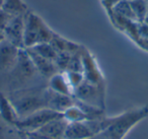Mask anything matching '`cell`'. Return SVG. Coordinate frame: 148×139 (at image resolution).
<instances>
[{
  "label": "cell",
  "mask_w": 148,
  "mask_h": 139,
  "mask_svg": "<svg viewBox=\"0 0 148 139\" xmlns=\"http://www.w3.org/2000/svg\"><path fill=\"white\" fill-rule=\"evenodd\" d=\"M42 84H48V80L42 77L37 71L27 50L21 49L12 69L0 79V92L8 94L16 90Z\"/></svg>",
  "instance_id": "cell-1"
},
{
  "label": "cell",
  "mask_w": 148,
  "mask_h": 139,
  "mask_svg": "<svg viewBox=\"0 0 148 139\" xmlns=\"http://www.w3.org/2000/svg\"><path fill=\"white\" fill-rule=\"evenodd\" d=\"M19 119L48 108V84L32 86L6 94Z\"/></svg>",
  "instance_id": "cell-2"
},
{
  "label": "cell",
  "mask_w": 148,
  "mask_h": 139,
  "mask_svg": "<svg viewBox=\"0 0 148 139\" xmlns=\"http://www.w3.org/2000/svg\"><path fill=\"white\" fill-rule=\"evenodd\" d=\"M148 117V105L130 109L112 116L109 127L103 132L107 139H124L132 128Z\"/></svg>",
  "instance_id": "cell-3"
},
{
  "label": "cell",
  "mask_w": 148,
  "mask_h": 139,
  "mask_svg": "<svg viewBox=\"0 0 148 139\" xmlns=\"http://www.w3.org/2000/svg\"><path fill=\"white\" fill-rule=\"evenodd\" d=\"M54 32L38 14L29 10L25 14V49L32 48L43 43H50Z\"/></svg>",
  "instance_id": "cell-4"
},
{
  "label": "cell",
  "mask_w": 148,
  "mask_h": 139,
  "mask_svg": "<svg viewBox=\"0 0 148 139\" xmlns=\"http://www.w3.org/2000/svg\"><path fill=\"white\" fill-rule=\"evenodd\" d=\"M112 117L103 116L95 119L69 123L66 130L65 139H86L103 132L109 127Z\"/></svg>",
  "instance_id": "cell-5"
},
{
  "label": "cell",
  "mask_w": 148,
  "mask_h": 139,
  "mask_svg": "<svg viewBox=\"0 0 148 139\" xmlns=\"http://www.w3.org/2000/svg\"><path fill=\"white\" fill-rule=\"evenodd\" d=\"M61 116H63V114L61 113L50 110V109H44V110H40L38 112L33 113L25 118L19 119L15 123L14 126H16L17 128L25 133L37 132L48 122Z\"/></svg>",
  "instance_id": "cell-6"
},
{
  "label": "cell",
  "mask_w": 148,
  "mask_h": 139,
  "mask_svg": "<svg viewBox=\"0 0 148 139\" xmlns=\"http://www.w3.org/2000/svg\"><path fill=\"white\" fill-rule=\"evenodd\" d=\"M73 98L78 102L103 110L105 107V88L90 82L83 81L73 90Z\"/></svg>",
  "instance_id": "cell-7"
},
{
  "label": "cell",
  "mask_w": 148,
  "mask_h": 139,
  "mask_svg": "<svg viewBox=\"0 0 148 139\" xmlns=\"http://www.w3.org/2000/svg\"><path fill=\"white\" fill-rule=\"evenodd\" d=\"M5 41L18 49H25V15H18L11 19L3 31Z\"/></svg>",
  "instance_id": "cell-8"
},
{
  "label": "cell",
  "mask_w": 148,
  "mask_h": 139,
  "mask_svg": "<svg viewBox=\"0 0 148 139\" xmlns=\"http://www.w3.org/2000/svg\"><path fill=\"white\" fill-rule=\"evenodd\" d=\"M21 50L6 41L0 44V79L12 69Z\"/></svg>",
  "instance_id": "cell-9"
},
{
  "label": "cell",
  "mask_w": 148,
  "mask_h": 139,
  "mask_svg": "<svg viewBox=\"0 0 148 139\" xmlns=\"http://www.w3.org/2000/svg\"><path fill=\"white\" fill-rule=\"evenodd\" d=\"M25 50H27L31 60L33 61L37 71L46 80H49L53 75H55L58 72H60L57 65H56L55 61H52V60L47 59L45 57H42V56L34 53L33 51H31L29 49H25Z\"/></svg>",
  "instance_id": "cell-10"
},
{
  "label": "cell",
  "mask_w": 148,
  "mask_h": 139,
  "mask_svg": "<svg viewBox=\"0 0 148 139\" xmlns=\"http://www.w3.org/2000/svg\"><path fill=\"white\" fill-rule=\"evenodd\" d=\"M68 124H69L68 121H66L65 118L63 116H61L59 118H56L54 120L48 122L41 129H39L37 132L42 135H45L47 137H50V138L65 139V134Z\"/></svg>",
  "instance_id": "cell-11"
},
{
  "label": "cell",
  "mask_w": 148,
  "mask_h": 139,
  "mask_svg": "<svg viewBox=\"0 0 148 139\" xmlns=\"http://www.w3.org/2000/svg\"><path fill=\"white\" fill-rule=\"evenodd\" d=\"M75 104L73 96H66L51 90L48 87V108L63 114L66 110Z\"/></svg>",
  "instance_id": "cell-12"
},
{
  "label": "cell",
  "mask_w": 148,
  "mask_h": 139,
  "mask_svg": "<svg viewBox=\"0 0 148 139\" xmlns=\"http://www.w3.org/2000/svg\"><path fill=\"white\" fill-rule=\"evenodd\" d=\"M48 87L51 90L66 96H73V89L64 72H58L48 80Z\"/></svg>",
  "instance_id": "cell-13"
},
{
  "label": "cell",
  "mask_w": 148,
  "mask_h": 139,
  "mask_svg": "<svg viewBox=\"0 0 148 139\" xmlns=\"http://www.w3.org/2000/svg\"><path fill=\"white\" fill-rule=\"evenodd\" d=\"M0 118L10 125H15L19 120L14 107L9 100L8 96L3 92H0Z\"/></svg>",
  "instance_id": "cell-14"
},
{
  "label": "cell",
  "mask_w": 148,
  "mask_h": 139,
  "mask_svg": "<svg viewBox=\"0 0 148 139\" xmlns=\"http://www.w3.org/2000/svg\"><path fill=\"white\" fill-rule=\"evenodd\" d=\"M50 43L54 46V48L57 50L58 53L76 54L83 49L80 45L74 43L72 41H69V40L61 37L60 35H57L56 33L54 34L53 39Z\"/></svg>",
  "instance_id": "cell-15"
},
{
  "label": "cell",
  "mask_w": 148,
  "mask_h": 139,
  "mask_svg": "<svg viewBox=\"0 0 148 139\" xmlns=\"http://www.w3.org/2000/svg\"><path fill=\"white\" fill-rule=\"evenodd\" d=\"M0 139H29V137L16 126L7 124L0 118Z\"/></svg>",
  "instance_id": "cell-16"
},
{
  "label": "cell",
  "mask_w": 148,
  "mask_h": 139,
  "mask_svg": "<svg viewBox=\"0 0 148 139\" xmlns=\"http://www.w3.org/2000/svg\"><path fill=\"white\" fill-rule=\"evenodd\" d=\"M1 8L11 17L25 15L29 11L27 4L23 0H4Z\"/></svg>",
  "instance_id": "cell-17"
},
{
  "label": "cell",
  "mask_w": 148,
  "mask_h": 139,
  "mask_svg": "<svg viewBox=\"0 0 148 139\" xmlns=\"http://www.w3.org/2000/svg\"><path fill=\"white\" fill-rule=\"evenodd\" d=\"M113 10L115 15L121 17V19H124L129 21H133V23H138L135 15H134L133 10L131 8L129 0H119L113 6Z\"/></svg>",
  "instance_id": "cell-18"
},
{
  "label": "cell",
  "mask_w": 148,
  "mask_h": 139,
  "mask_svg": "<svg viewBox=\"0 0 148 139\" xmlns=\"http://www.w3.org/2000/svg\"><path fill=\"white\" fill-rule=\"evenodd\" d=\"M27 49L33 51L34 53L38 54V55L42 56V57H45L47 59L52 60V61H56L58 54H59L51 43L39 44V45H36L32 48H27Z\"/></svg>",
  "instance_id": "cell-19"
},
{
  "label": "cell",
  "mask_w": 148,
  "mask_h": 139,
  "mask_svg": "<svg viewBox=\"0 0 148 139\" xmlns=\"http://www.w3.org/2000/svg\"><path fill=\"white\" fill-rule=\"evenodd\" d=\"M63 117L65 118L68 123L80 122V121L88 120V116L85 114V112L75 103L72 107H70L68 110L63 113Z\"/></svg>",
  "instance_id": "cell-20"
},
{
  "label": "cell",
  "mask_w": 148,
  "mask_h": 139,
  "mask_svg": "<svg viewBox=\"0 0 148 139\" xmlns=\"http://www.w3.org/2000/svg\"><path fill=\"white\" fill-rule=\"evenodd\" d=\"M129 3L138 23L145 21L146 17L148 15L147 0H129Z\"/></svg>",
  "instance_id": "cell-21"
},
{
  "label": "cell",
  "mask_w": 148,
  "mask_h": 139,
  "mask_svg": "<svg viewBox=\"0 0 148 139\" xmlns=\"http://www.w3.org/2000/svg\"><path fill=\"white\" fill-rule=\"evenodd\" d=\"M138 40H146L148 41V23L145 21L138 23L137 25Z\"/></svg>",
  "instance_id": "cell-22"
},
{
  "label": "cell",
  "mask_w": 148,
  "mask_h": 139,
  "mask_svg": "<svg viewBox=\"0 0 148 139\" xmlns=\"http://www.w3.org/2000/svg\"><path fill=\"white\" fill-rule=\"evenodd\" d=\"M12 17H11L6 11H4L2 8H0V31H4V29L6 28V25H8V23L11 21Z\"/></svg>",
  "instance_id": "cell-23"
},
{
  "label": "cell",
  "mask_w": 148,
  "mask_h": 139,
  "mask_svg": "<svg viewBox=\"0 0 148 139\" xmlns=\"http://www.w3.org/2000/svg\"><path fill=\"white\" fill-rule=\"evenodd\" d=\"M29 139H54V138H50L47 137L45 135H42L38 132H32V133H27Z\"/></svg>",
  "instance_id": "cell-24"
},
{
  "label": "cell",
  "mask_w": 148,
  "mask_h": 139,
  "mask_svg": "<svg viewBox=\"0 0 148 139\" xmlns=\"http://www.w3.org/2000/svg\"><path fill=\"white\" fill-rule=\"evenodd\" d=\"M138 43H139V45L141 46L143 49L148 51V41H146V40H138Z\"/></svg>",
  "instance_id": "cell-25"
},
{
  "label": "cell",
  "mask_w": 148,
  "mask_h": 139,
  "mask_svg": "<svg viewBox=\"0 0 148 139\" xmlns=\"http://www.w3.org/2000/svg\"><path fill=\"white\" fill-rule=\"evenodd\" d=\"M4 41H5V36H4V33H3L2 31H0V44H2Z\"/></svg>",
  "instance_id": "cell-26"
},
{
  "label": "cell",
  "mask_w": 148,
  "mask_h": 139,
  "mask_svg": "<svg viewBox=\"0 0 148 139\" xmlns=\"http://www.w3.org/2000/svg\"><path fill=\"white\" fill-rule=\"evenodd\" d=\"M3 1H4V0H0V8H1V7H2V4H3Z\"/></svg>",
  "instance_id": "cell-27"
},
{
  "label": "cell",
  "mask_w": 148,
  "mask_h": 139,
  "mask_svg": "<svg viewBox=\"0 0 148 139\" xmlns=\"http://www.w3.org/2000/svg\"><path fill=\"white\" fill-rule=\"evenodd\" d=\"M145 21V23H148V15H147V17H146V19H145V21Z\"/></svg>",
  "instance_id": "cell-28"
},
{
  "label": "cell",
  "mask_w": 148,
  "mask_h": 139,
  "mask_svg": "<svg viewBox=\"0 0 148 139\" xmlns=\"http://www.w3.org/2000/svg\"><path fill=\"white\" fill-rule=\"evenodd\" d=\"M147 1H148V0H147Z\"/></svg>",
  "instance_id": "cell-29"
}]
</instances>
